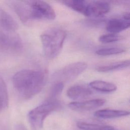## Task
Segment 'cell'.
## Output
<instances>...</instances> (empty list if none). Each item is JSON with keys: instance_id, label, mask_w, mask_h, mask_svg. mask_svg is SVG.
<instances>
[{"instance_id": "obj_1", "label": "cell", "mask_w": 130, "mask_h": 130, "mask_svg": "<svg viewBox=\"0 0 130 130\" xmlns=\"http://www.w3.org/2000/svg\"><path fill=\"white\" fill-rule=\"evenodd\" d=\"M46 80L47 75L45 71L23 69L14 75L12 83L19 95L24 100H28L41 91Z\"/></svg>"}, {"instance_id": "obj_2", "label": "cell", "mask_w": 130, "mask_h": 130, "mask_svg": "<svg viewBox=\"0 0 130 130\" xmlns=\"http://www.w3.org/2000/svg\"><path fill=\"white\" fill-rule=\"evenodd\" d=\"M66 37V31L58 27L48 29L41 35L43 51L47 58H54L60 53Z\"/></svg>"}, {"instance_id": "obj_3", "label": "cell", "mask_w": 130, "mask_h": 130, "mask_svg": "<svg viewBox=\"0 0 130 130\" xmlns=\"http://www.w3.org/2000/svg\"><path fill=\"white\" fill-rule=\"evenodd\" d=\"M14 29L0 23V52L14 54L23 49V43L20 36Z\"/></svg>"}, {"instance_id": "obj_4", "label": "cell", "mask_w": 130, "mask_h": 130, "mask_svg": "<svg viewBox=\"0 0 130 130\" xmlns=\"http://www.w3.org/2000/svg\"><path fill=\"white\" fill-rule=\"evenodd\" d=\"M58 101L46 99L43 103L30 110L28 113V119L32 130H38L43 126L45 118L51 112L59 108Z\"/></svg>"}, {"instance_id": "obj_5", "label": "cell", "mask_w": 130, "mask_h": 130, "mask_svg": "<svg viewBox=\"0 0 130 130\" xmlns=\"http://www.w3.org/2000/svg\"><path fill=\"white\" fill-rule=\"evenodd\" d=\"M88 67L85 62L78 61L70 63L56 71L52 76L53 83L69 82L73 81L84 71Z\"/></svg>"}, {"instance_id": "obj_6", "label": "cell", "mask_w": 130, "mask_h": 130, "mask_svg": "<svg viewBox=\"0 0 130 130\" xmlns=\"http://www.w3.org/2000/svg\"><path fill=\"white\" fill-rule=\"evenodd\" d=\"M9 2L23 23L30 24L36 20H41L31 1H14Z\"/></svg>"}, {"instance_id": "obj_7", "label": "cell", "mask_w": 130, "mask_h": 130, "mask_svg": "<svg viewBox=\"0 0 130 130\" xmlns=\"http://www.w3.org/2000/svg\"><path fill=\"white\" fill-rule=\"evenodd\" d=\"M110 10L109 4L105 1H89L86 16L99 18L104 16Z\"/></svg>"}, {"instance_id": "obj_8", "label": "cell", "mask_w": 130, "mask_h": 130, "mask_svg": "<svg viewBox=\"0 0 130 130\" xmlns=\"http://www.w3.org/2000/svg\"><path fill=\"white\" fill-rule=\"evenodd\" d=\"M106 102L103 99H95L83 102H71L68 104L70 109L76 111H88L102 106Z\"/></svg>"}, {"instance_id": "obj_9", "label": "cell", "mask_w": 130, "mask_h": 130, "mask_svg": "<svg viewBox=\"0 0 130 130\" xmlns=\"http://www.w3.org/2000/svg\"><path fill=\"white\" fill-rule=\"evenodd\" d=\"M32 1L42 19L47 20H54L55 19L56 17L55 12L49 4L43 1Z\"/></svg>"}, {"instance_id": "obj_10", "label": "cell", "mask_w": 130, "mask_h": 130, "mask_svg": "<svg viewBox=\"0 0 130 130\" xmlns=\"http://www.w3.org/2000/svg\"><path fill=\"white\" fill-rule=\"evenodd\" d=\"M91 94L92 91L90 88L80 85H73L67 91V96L72 100L83 99L90 96Z\"/></svg>"}, {"instance_id": "obj_11", "label": "cell", "mask_w": 130, "mask_h": 130, "mask_svg": "<svg viewBox=\"0 0 130 130\" xmlns=\"http://www.w3.org/2000/svg\"><path fill=\"white\" fill-rule=\"evenodd\" d=\"M129 21H126L120 19H112L106 23V30L111 34L116 33L123 31L129 27Z\"/></svg>"}, {"instance_id": "obj_12", "label": "cell", "mask_w": 130, "mask_h": 130, "mask_svg": "<svg viewBox=\"0 0 130 130\" xmlns=\"http://www.w3.org/2000/svg\"><path fill=\"white\" fill-rule=\"evenodd\" d=\"M129 114V112L126 110L105 109L96 111L94 115L100 118L110 119L127 116Z\"/></svg>"}, {"instance_id": "obj_13", "label": "cell", "mask_w": 130, "mask_h": 130, "mask_svg": "<svg viewBox=\"0 0 130 130\" xmlns=\"http://www.w3.org/2000/svg\"><path fill=\"white\" fill-rule=\"evenodd\" d=\"M89 1L83 0H68L61 1V3L75 11L87 15V11Z\"/></svg>"}, {"instance_id": "obj_14", "label": "cell", "mask_w": 130, "mask_h": 130, "mask_svg": "<svg viewBox=\"0 0 130 130\" xmlns=\"http://www.w3.org/2000/svg\"><path fill=\"white\" fill-rule=\"evenodd\" d=\"M89 86L95 90L102 92H112L117 89V86L115 84L102 80L92 81L89 83Z\"/></svg>"}, {"instance_id": "obj_15", "label": "cell", "mask_w": 130, "mask_h": 130, "mask_svg": "<svg viewBox=\"0 0 130 130\" xmlns=\"http://www.w3.org/2000/svg\"><path fill=\"white\" fill-rule=\"evenodd\" d=\"M129 60H121L99 66L96 68V70L99 72H108L126 68L129 66Z\"/></svg>"}, {"instance_id": "obj_16", "label": "cell", "mask_w": 130, "mask_h": 130, "mask_svg": "<svg viewBox=\"0 0 130 130\" xmlns=\"http://www.w3.org/2000/svg\"><path fill=\"white\" fill-rule=\"evenodd\" d=\"M9 99L7 85L0 76V113L4 112L9 106Z\"/></svg>"}, {"instance_id": "obj_17", "label": "cell", "mask_w": 130, "mask_h": 130, "mask_svg": "<svg viewBox=\"0 0 130 130\" xmlns=\"http://www.w3.org/2000/svg\"><path fill=\"white\" fill-rule=\"evenodd\" d=\"M77 126L82 130H114L113 127L107 125H101L79 121L77 123Z\"/></svg>"}, {"instance_id": "obj_18", "label": "cell", "mask_w": 130, "mask_h": 130, "mask_svg": "<svg viewBox=\"0 0 130 130\" xmlns=\"http://www.w3.org/2000/svg\"><path fill=\"white\" fill-rule=\"evenodd\" d=\"M0 23L16 30L18 28V25L14 19L1 8H0Z\"/></svg>"}, {"instance_id": "obj_19", "label": "cell", "mask_w": 130, "mask_h": 130, "mask_svg": "<svg viewBox=\"0 0 130 130\" xmlns=\"http://www.w3.org/2000/svg\"><path fill=\"white\" fill-rule=\"evenodd\" d=\"M63 88L64 84L63 83H54L50 89L49 96L47 99L50 100L58 101V98L60 95Z\"/></svg>"}, {"instance_id": "obj_20", "label": "cell", "mask_w": 130, "mask_h": 130, "mask_svg": "<svg viewBox=\"0 0 130 130\" xmlns=\"http://www.w3.org/2000/svg\"><path fill=\"white\" fill-rule=\"evenodd\" d=\"M126 51L125 49L121 47H109L100 49L95 52V53L100 56H109L120 54Z\"/></svg>"}, {"instance_id": "obj_21", "label": "cell", "mask_w": 130, "mask_h": 130, "mask_svg": "<svg viewBox=\"0 0 130 130\" xmlns=\"http://www.w3.org/2000/svg\"><path fill=\"white\" fill-rule=\"evenodd\" d=\"M122 39V37L114 34L103 35L99 37V41L103 43H110L120 41Z\"/></svg>"}, {"instance_id": "obj_22", "label": "cell", "mask_w": 130, "mask_h": 130, "mask_svg": "<svg viewBox=\"0 0 130 130\" xmlns=\"http://www.w3.org/2000/svg\"><path fill=\"white\" fill-rule=\"evenodd\" d=\"M16 130H27L25 126L23 124H18L16 127Z\"/></svg>"}, {"instance_id": "obj_23", "label": "cell", "mask_w": 130, "mask_h": 130, "mask_svg": "<svg viewBox=\"0 0 130 130\" xmlns=\"http://www.w3.org/2000/svg\"><path fill=\"white\" fill-rule=\"evenodd\" d=\"M123 19L126 21H129V12H127L125 13L123 16Z\"/></svg>"}]
</instances>
